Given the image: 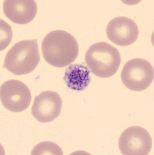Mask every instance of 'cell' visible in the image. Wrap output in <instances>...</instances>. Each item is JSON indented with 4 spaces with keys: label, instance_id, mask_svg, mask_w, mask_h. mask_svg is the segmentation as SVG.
<instances>
[{
    "label": "cell",
    "instance_id": "11",
    "mask_svg": "<svg viewBox=\"0 0 154 155\" xmlns=\"http://www.w3.org/2000/svg\"><path fill=\"white\" fill-rule=\"evenodd\" d=\"M32 155H63L60 147L50 141H44L37 144L32 150Z\"/></svg>",
    "mask_w": 154,
    "mask_h": 155
},
{
    "label": "cell",
    "instance_id": "8",
    "mask_svg": "<svg viewBox=\"0 0 154 155\" xmlns=\"http://www.w3.org/2000/svg\"><path fill=\"white\" fill-rule=\"evenodd\" d=\"M109 40L117 45L126 46L137 40L139 30L133 20L124 16H119L111 20L106 28Z\"/></svg>",
    "mask_w": 154,
    "mask_h": 155
},
{
    "label": "cell",
    "instance_id": "9",
    "mask_svg": "<svg viewBox=\"0 0 154 155\" xmlns=\"http://www.w3.org/2000/svg\"><path fill=\"white\" fill-rule=\"evenodd\" d=\"M6 17L14 23L25 25L32 21L37 12V5L33 0H6L3 3Z\"/></svg>",
    "mask_w": 154,
    "mask_h": 155
},
{
    "label": "cell",
    "instance_id": "2",
    "mask_svg": "<svg viewBox=\"0 0 154 155\" xmlns=\"http://www.w3.org/2000/svg\"><path fill=\"white\" fill-rule=\"evenodd\" d=\"M85 60L92 72L101 78H110L115 74L121 62L118 50L105 42L90 46L86 52Z\"/></svg>",
    "mask_w": 154,
    "mask_h": 155
},
{
    "label": "cell",
    "instance_id": "5",
    "mask_svg": "<svg viewBox=\"0 0 154 155\" xmlns=\"http://www.w3.org/2000/svg\"><path fill=\"white\" fill-rule=\"evenodd\" d=\"M0 96L2 104L7 110L19 112L28 108L32 101L30 89L21 81L10 80L1 86Z\"/></svg>",
    "mask_w": 154,
    "mask_h": 155
},
{
    "label": "cell",
    "instance_id": "4",
    "mask_svg": "<svg viewBox=\"0 0 154 155\" xmlns=\"http://www.w3.org/2000/svg\"><path fill=\"white\" fill-rule=\"evenodd\" d=\"M121 77L122 83L130 90L143 91L148 88L153 81V67L144 59H132L125 64Z\"/></svg>",
    "mask_w": 154,
    "mask_h": 155
},
{
    "label": "cell",
    "instance_id": "3",
    "mask_svg": "<svg viewBox=\"0 0 154 155\" xmlns=\"http://www.w3.org/2000/svg\"><path fill=\"white\" fill-rule=\"evenodd\" d=\"M40 60L37 40L22 41L7 53L4 67L13 74L22 75L33 71Z\"/></svg>",
    "mask_w": 154,
    "mask_h": 155
},
{
    "label": "cell",
    "instance_id": "7",
    "mask_svg": "<svg viewBox=\"0 0 154 155\" xmlns=\"http://www.w3.org/2000/svg\"><path fill=\"white\" fill-rule=\"evenodd\" d=\"M62 107V99L58 93L44 91L35 97L32 108V114L39 122H50L59 116Z\"/></svg>",
    "mask_w": 154,
    "mask_h": 155
},
{
    "label": "cell",
    "instance_id": "10",
    "mask_svg": "<svg viewBox=\"0 0 154 155\" xmlns=\"http://www.w3.org/2000/svg\"><path fill=\"white\" fill-rule=\"evenodd\" d=\"M89 68L82 64H72L65 70L63 80L69 88L78 91L86 89L91 77Z\"/></svg>",
    "mask_w": 154,
    "mask_h": 155
},
{
    "label": "cell",
    "instance_id": "1",
    "mask_svg": "<svg viewBox=\"0 0 154 155\" xmlns=\"http://www.w3.org/2000/svg\"><path fill=\"white\" fill-rule=\"evenodd\" d=\"M41 48L46 62L57 68L72 64L79 52V45L75 37L62 30L49 33L42 41Z\"/></svg>",
    "mask_w": 154,
    "mask_h": 155
},
{
    "label": "cell",
    "instance_id": "6",
    "mask_svg": "<svg viewBox=\"0 0 154 155\" xmlns=\"http://www.w3.org/2000/svg\"><path fill=\"white\" fill-rule=\"evenodd\" d=\"M119 146L124 155H148L152 148V138L143 128L130 127L121 135Z\"/></svg>",
    "mask_w": 154,
    "mask_h": 155
}]
</instances>
